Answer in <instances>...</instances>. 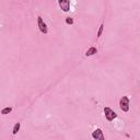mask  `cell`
Listing matches in <instances>:
<instances>
[{
  "label": "cell",
  "instance_id": "1",
  "mask_svg": "<svg viewBox=\"0 0 140 140\" xmlns=\"http://www.w3.org/2000/svg\"><path fill=\"white\" fill-rule=\"evenodd\" d=\"M119 107L123 112H128L129 110V98L127 96H123L119 100Z\"/></svg>",
  "mask_w": 140,
  "mask_h": 140
},
{
  "label": "cell",
  "instance_id": "2",
  "mask_svg": "<svg viewBox=\"0 0 140 140\" xmlns=\"http://www.w3.org/2000/svg\"><path fill=\"white\" fill-rule=\"evenodd\" d=\"M104 114H105V117H106V119L107 120H110V122H112V120H114V119L117 117V114L114 112L112 108L110 107H105L104 108Z\"/></svg>",
  "mask_w": 140,
  "mask_h": 140
},
{
  "label": "cell",
  "instance_id": "3",
  "mask_svg": "<svg viewBox=\"0 0 140 140\" xmlns=\"http://www.w3.org/2000/svg\"><path fill=\"white\" fill-rule=\"evenodd\" d=\"M37 24H38L39 31H41L43 34H47V32H48L47 25H46V23L43 21V19L41 18V17H38V18H37Z\"/></svg>",
  "mask_w": 140,
  "mask_h": 140
},
{
  "label": "cell",
  "instance_id": "4",
  "mask_svg": "<svg viewBox=\"0 0 140 140\" xmlns=\"http://www.w3.org/2000/svg\"><path fill=\"white\" fill-rule=\"evenodd\" d=\"M58 4H59V7L63 9L64 12H68L69 9H70V2H69L68 0H59V1H58Z\"/></svg>",
  "mask_w": 140,
  "mask_h": 140
},
{
  "label": "cell",
  "instance_id": "5",
  "mask_svg": "<svg viewBox=\"0 0 140 140\" xmlns=\"http://www.w3.org/2000/svg\"><path fill=\"white\" fill-rule=\"evenodd\" d=\"M92 137L94 138L95 140H105L104 135H103V131L101 130L100 128L95 129V130L92 132Z\"/></svg>",
  "mask_w": 140,
  "mask_h": 140
},
{
  "label": "cell",
  "instance_id": "6",
  "mask_svg": "<svg viewBox=\"0 0 140 140\" xmlns=\"http://www.w3.org/2000/svg\"><path fill=\"white\" fill-rule=\"evenodd\" d=\"M98 53V49H96V47H90L88 51H86L85 53V56H92V55L96 54Z\"/></svg>",
  "mask_w": 140,
  "mask_h": 140
},
{
  "label": "cell",
  "instance_id": "7",
  "mask_svg": "<svg viewBox=\"0 0 140 140\" xmlns=\"http://www.w3.org/2000/svg\"><path fill=\"white\" fill-rule=\"evenodd\" d=\"M20 127H21V124H20V123H17V124L14 125V127H13L12 134H13V135H17V134H18V131H19V129H20Z\"/></svg>",
  "mask_w": 140,
  "mask_h": 140
},
{
  "label": "cell",
  "instance_id": "8",
  "mask_svg": "<svg viewBox=\"0 0 140 140\" xmlns=\"http://www.w3.org/2000/svg\"><path fill=\"white\" fill-rule=\"evenodd\" d=\"M12 112V107H4L2 110H1V114L2 115H7V114H9Z\"/></svg>",
  "mask_w": 140,
  "mask_h": 140
},
{
  "label": "cell",
  "instance_id": "9",
  "mask_svg": "<svg viewBox=\"0 0 140 140\" xmlns=\"http://www.w3.org/2000/svg\"><path fill=\"white\" fill-rule=\"evenodd\" d=\"M103 30H104V24H101V26H100V29H98V37H100V36L102 35Z\"/></svg>",
  "mask_w": 140,
  "mask_h": 140
},
{
  "label": "cell",
  "instance_id": "10",
  "mask_svg": "<svg viewBox=\"0 0 140 140\" xmlns=\"http://www.w3.org/2000/svg\"><path fill=\"white\" fill-rule=\"evenodd\" d=\"M66 23L67 24H73V19L72 18H67L66 19Z\"/></svg>",
  "mask_w": 140,
  "mask_h": 140
}]
</instances>
